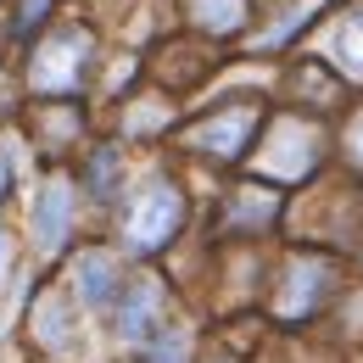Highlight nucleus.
<instances>
[{
    "mask_svg": "<svg viewBox=\"0 0 363 363\" xmlns=\"http://www.w3.org/2000/svg\"><path fill=\"white\" fill-rule=\"evenodd\" d=\"M90 34L84 28H56L45 45L34 50V62H28V84L40 95H67L79 90V79L90 73Z\"/></svg>",
    "mask_w": 363,
    "mask_h": 363,
    "instance_id": "nucleus-1",
    "label": "nucleus"
},
{
    "mask_svg": "<svg viewBox=\"0 0 363 363\" xmlns=\"http://www.w3.org/2000/svg\"><path fill=\"white\" fill-rule=\"evenodd\" d=\"M179 190L174 184H145L135 196V207H129V218H123V240L135 246V252H157L174 229H179Z\"/></svg>",
    "mask_w": 363,
    "mask_h": 363,
    "instance_id": "nucleus-2",
    "label": "nucleus"
},
{
    "mask_svg": "<svg viewBox=\"0 0 363 363\" xmlns=\"http://www.w3.org/2000/svg\"><path fill=\"white\" fill-rule=\"evenodd\" d=\"M73 213H79V196L67 179H45L34 190V207H28V229L40 240V252H62V240L73 235Z\"/></svg>",
    "mask_w": 363,
    "mask_h": 363,
    "instance_id": "nucleus-3",
    "label": "nucleus"
},
{
    "mask_svg": "<svg viewBox=\"0 0 363 363\" xmlns=\"http://www.w3.org/2000/svg\"><path fill=\"white\" fill-rule=\"evenodd\" d=\"M157 313H162V285H157V279H123V291H118V302H112L118 335H123V341H151Z\"/></svg>",
    "mask_w": 363,
    "mask_h": 363,
    "instance_id": "nucleus-4",
    "label": "nucleus"
},
{
    "mask_svg": "<svg viewBox=\"0 0 363 363\" xmlns=\"http://www.w3.org/2000/svg\"><path fill=\"white\" fill-rule=\"evenodd\" d=\"M118 291H123V269L112 252H84L73 263V302L79 308H112Z\"/></svg>",
    "mask_w": 363,
    "mask_h": 363,
    "instance_id": "nucleus-5",
    "label": "nucleus"
},
{
    "mask_svg": "<svg viewBox=\"0 0 363 363\" xmlns=\"http://www.w3.org/2000/svg\"><path fill=\"white\" fill-rule=\"evenodd\" d=\"M246 135H252V106H235L224 118H213V123L196 135V145H207V151H218V157H235Z\"/></svg>",
    "mask_w": 363,
    "mask_h": 363,
    "instance_id": "nucleus-6",
    "label": "nucleus"
},
{
    "mask_svg": "<svg viewBox=\"0 0 363 363\" xmlns=\"http://www.w3.org/2000/svg\"><path fill=\"white\" fill-rule=\"evenodd\" d=\"M335 56L347 73H363V11H352L341 28H335Z\"/></svg>",
    "mask_w": 363,
    "mask_h": 363,
    "instance_id": "nucleus-7",
    "label": "nucleus"
},
{
    "mask_svg": "<svg viewBox=\"0 0 363 363\" xmlns=\"http://www.w3.org/2000/svg\"><path fill=\"white\" fill-rule=\"evenodd\" d=\"M40 335H45V347H67V302H40Z\"/></svg>",
    "mask_w": 363,
    "mask_h": 363,
    "instance_id": "nucleus-8",
    "label": "nucleus"
},
{
    "mask_svg": "<svg viewBox=\"0 0 363 363\" xmlns=\"http://www.w3.org/2000/svg\"><path fill=\"white\" fill-rule=\"evenodd\" d=\"M196 11H201V23H207V28L229 34V28L240 23V11H246V6H240V0H196Z\"/></svg>",
    "mask_w": 363,
    "mask_h": 363,
    "instance_id": "nucleus-9",
    "label": "nucleus"
},
{
    "mask_svg": "<svg viewBox=\"0 0 363 363\" xmlns=\"http://www.w3.org/2000/svg\"><path fill=\"white\" fill-rule=\"evenodd\" d=\"M184 352H190V341H184L179 330H174V335H157V341H151V363H184Z\"/></svg>",
    "mask_w": 363,
    "mask_h": 363,
    "instance_id": "nucleus-10",
    "label": "nucleus"
},
{
    "mask_svg": "<svg viewBox=\"0 0 363 363\" xmlns=\"http://www.w3.org/2000/svg\"><path fill=\"white\" fill-rule=\"evenodd\" d=\"M112 179H118V157H112V151H101V157H95V168H90L95 196H106V190H112Z\"/></svg>",
    "mask_w": 363,
    "mask_h": 363,
    "instance_id": "nucleus-11",
    "label": "nucleus"
},
{
    "mask_svg": "<svg viewBox=\"0 0 363 363\" xmlns=\"http://www.w3.org/2000/svg\"><path fill=\"white\" fill-rule=\"evenodd\" d=\"M45 6H50V0H23V11H17V34H23V28H34V23L45 17Z\"/></svg>",
    "mask_w": 363,
    "mask_h": 363,
    "instance_id": "nucleus-12",
    "label": "nucleus"
},
{
    "mask_svg": "<svg viewBox=\"0 0 363 363\" xmlns=\"http://www.w3.org/2000/svg\"><path fill=\"white\" fill-rule=\"evenodd\" d=\"M11 269V240H6V235H0V274Z\"/></svg>",
    "mask_w": 363,
    "mask_h": 363,
    "instance_id": "nucleus-13",
    "label": "nucleus"
},
{
    "mask_svg": "<svg viewBox=\"0 0 363 363\" xmlns=\"http://www.w3.org/2000/svg\"><path fill=\"white\" fill-rule=\"evenodd\" d=\"M352 151H358V157H363V123H358V135H352Z\"/></svg>",
    "mask_w": 363,
    "mask_h": 363,
    "instance_id": "nucleus-14",
    "label": "nucleus"
}]
</instances>
